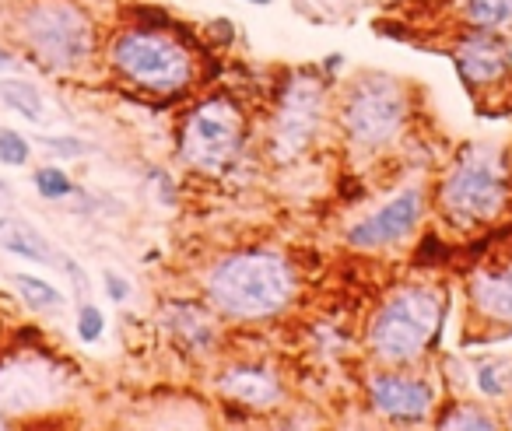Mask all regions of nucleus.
<instances>
[{
    "label": "nucleus",
    "mask_w": 512,
    "mask_h": 431,
    "mask_svg": "<svg viewBox=\"0 0 512 431\" xmlns=\"http://www.w3.org/2000/svg\"><path fill=\"white\" fill-rule=\"evenodd\" d=\"M509 200V179L498 155L481 144H470L456 155L439 183V211L453 225L477 228L495 221Z\"/></svg>",
    "instance_id": "nucleus-3"
},
{
    "label": "nucleus",
    "mask_w": 512,
    "mask_h": 431,
    "mask_svg": "<svg viewBox=\"0 0 512 431\" xmlns=\"http://www.w3.org/2000/svg\"><path fill=\"white\" fill-rule=\"evenodd\" d=\"M18 288V295L25 298V305H29L32 312H50V309H60V305L67 302L64 291L53 288L50 281H43V277H32V274H15L11 277Z\"/></svg>",
    "instance_id": "nucleus-18"
},
{
    "label": "nucleus",
    "mask_w": 512,
    "mask_h": 431,
    "mask_svg": "<svg viewBox=\"0 0 512 431\" xmlns=\"http://www.w3.org/2000/svg\"><path fill=\"white\" fill-rule=\"evenodd\" d=\"M11 29L18 46L53 74L81 71L95 53V25L74 0H29Z\"/></svg>",
    "instance_id": "nucleus-2"
},
{
    "label": "nucleus",
    "mask_w": 512,
    "mask_h": 431,
    "mask_svg": "<svg viewBox=\"0 0 512 431\" xmlns=\"http://www.w3.org/2000/svg\"><path fill=\"white\" fill-rule=\"evenodd\" d=\"M11 64H15V57H11V50H4V46H0V74L8 71Z\"/></svg>",
    "instance_id": "nucleus-26"
},
{
    "label": "nucleus",
    "mask_w": 512,
    "mask_h": 431,
    "mask_svg": "<svg viewBox=\"0 0 512 431\" xmlns=\"http://www.w3.org/2000/svg\"><path fill=\"white\" fill-rule=\"evenodd\" d=\"M218 389L225 393V400L242 403V407L267 410L274 403H281V382L271 368L264 365H232L218 379Z\"/></svg>",
    "instance_id": "nucleus-12"
},
{
    "label": "nucleus",
    "mask_w": 512,
    "mask_h": 431,
    "mask_svg": "<svg viewBox=\"0 0 512 431\" xmlns=\"http://www.w3.org/2000/svg\"><path fill=\"white\" fill-rule=\"evenodd\" d=\"M29 155H32V144L18 130H0V165L18 169V165L29 162Z\"/></svg>",
    "instance_id": "nucleus-22"
},
{
    "label": "nucleus",
    "mask_w": 512,
    "mask_h": 431,
    "mask_svg": "<svg viewBox=\"0 0 512 431\" xmlns=\"http://www.w3.org/2000/svg\"><path fill=\"white\" fill-rule=\"evenodd\" d=\"M0 200H11V186L8 183H0Z\"/></svg>",
    "instance_id": "nucleus-27"
},
{
    "label": "nucleus",
    "mask_w": 512,
    "mask_h": 431,
    "mask_svg": "<svg viewBox=\"0 0 512 431\" xmlns=\"http://www.w3.org/2000/svg\"><path fill=\"white\" fill-rule=\"evenodd\" d=\"M0 246L8 249L11 256H22V260L43 263V267H50V263H57V267H60L57 249H53L50 242H46L43 235H39L32 225H25V221L0 218Z\"/></svg>",
    "instance_id": "nucleus-15"
},
{
    "label": "nucleus",
    "mask_w": 512,
    "mask_h": 431,
    "mask_svg": "<svg viewBox=\"0 0 512 431\" xmlns=\"http://www.w3.org/2000/svg\"><path fill=\"white\" fill-rule=\"evenodd\" d=\"M453 64L467 88H488L498 85L512 71V50L491 29H477L456 43Z\"/></svg>",
    "instance_id": "nucleus-10"
},
{
    "label": "nucleus",
    "mask_w": 512,
    "mask_h": 431,
    "mask_svg": "<svg viewBox=\"0 0 512 431\" xmlns=\"http://www.w3.org/2000/svg\"><path fill=\"white\" fill-rule=\"evenodd\" d=\"M0 428H8V417H4V414H0Z\"/></svg>",
    "instance_id": "nucleus-29"
},
{
    "label": "nucleus",
    "mask_w": 512,
    "mask_h": 431,
    "mask_svg": "<svg viewBox=\"0 0 512 431\" xmlns=\"http://www.w3.org/2000/svg\"><path fill=\"white\" fill-rule=\"evenodd\" d=\"M369 403L390 421L418 424L432 410L435 393L425 379H414L404 372H379L369 379Z\"/></svg>",
    "instance_id": "nucleus-11"
},
{
    "label": "nucleus",
    "mask_w": 512,
    "mask_h": 431,
    "mask_svg": "<svg viewBox=\"0 0 512 431\" xmlns=\"http://www.w3.org/2000/svg\"><path fill=\"white\" fill-rule=\"evenodd\" d=\"M470 305L488 323L512 326V263L470 277Z\"/></svg>",
    "instance_id": "nucleus-13"
},
{
    "label": "nucleus",
    "mask_w": 512,
    "mask_h": 431,
    "mask_svg": "<svg viewBox=\"0 0 512 431\" xmlns=\"http://www.w3.org/2000/svg\"><path fill=\"white\" fill-rule=\"evenodd\" d=\"M463 18L470 29H509L512 0H463Z\"/></svg>",
    "instance_id": "nucleus-17"
},
{
    "label": "nucleus",
    "mask_w": 512,
    "mask_h": 431,
    "mask_svg": "<svg viewBox=\"0 0 512 431\" xmlns=\"http://www.w3.org/2000/svg\"><path fill=\"white\" fill-rule=\"evenodd\" d=\"M477 389H481L484 396H491V400L505 396L512 389V365H495V361L481 365L477 368Z\"/></svg>",
    "instance_id": "nucleus-21"
},
{
    "label": "nucleus",
    "mask_w": 512,
    "mask_h": 431,
    "mask_svg": "<svg viewBox=\"0 0 512 431\" xmlns=\"http://www.w3.org/2000/svg\"><path fill=\"white\" fill-rule=\"evenodd\" d=\"M242 144H246V116L232 99H204L186 113L179 155L193 169L221 176L242 155Z\"/></svg>",
    "instance_id": "nucleus-6"
},
{
    "label": "nucleus",
    "mask_w": 512,
    "mask_h": 431,
    "mask_svg": "<svg viewBox=\"0 0 512 431\" xmlns=\"http://www.w3.org/2000/svg\"><path fill=\"white\" fill-rule=\"evenodd\" d=\"M106 295H109V302H127L130 298V284H127V277H120V274H113V270H106Z\"/></svg>",
    "instance_id": "nucleus-25"
},
{
    "label": "nucleus",
    "mask_w": 512,
    "mask_h": 431,
    "mask_svg": "<svg viewBox=\"0 0 512 431\" xmlns=\"http://www.w3.org/2000/svg\"><path fill=\"white\" fill-rule=\"evenodd\" d=\"M425 218V193L418 186L400 190L393 200H386L376 214H369L365 221H358L355 228H348V246L355 249H383L393 242L407 239L418 228V221Z\"/></svg>",
    "instance_id": "nucleus-9"
},
{
    "label": "nucleus",
    "mask_w": 512,
    "mask_h": 431,
    "mask_svg": "<svg viewBox=\"0 0 512 431\" xmlns=\"http://www.w3.org/2000/svg\"><path fill=\"white\" fill-rule=\"evenodd\" d=\"M207 298L228 319H271L292 305L295 270L267 249L232 253L207 274Z\"/></svg>",
    "instance_id": "nucleus-1"
},
{
    "label": "nucleus",
    "mask_w": 512,
    "mask_h": 431,
    "mask_svg": "<svg viewBox=\"0 0 512 431\" xmlns=\"http://www.w3.org/2000/svg\"><path fill=\"white\" fill-rule=\"evenodd\" d=\"M109 67L130 81V85L144 88V92L158 95H176L186 92L193 81V57L186 46L172 36H162L151 25H137L120 36L109 39Z\"/></svg>",
    "instance_id": "nucleus-4"
},
{
    "label": "nucleus",
    "mask_w": 512,
    "mask_h": 431,
    "mask_svg": "<svg viewBox=\"0 0 512 431\" xmlns=\"http://www.w3.org/2000/svg\"><path fill=\"white\" fill-rule=\"evenodd\" d=\"M442 312H446V305L432 288H400L372 319V354L386 365L414 361L439 337Z\"/></svg>",
    "instance_id": "nucleus-5"
},
{
    "label": "nucleus",
    "mask_w": 512,
    "mask_h": 431,
    "mask_svg": "<svg viewBox=\"0 0 512 431\" xmlns=\"http://www.w3.org/2000/svg\"><path fill=\"white\" fill-rule=\"evenodd\" d=\"M39 144H46V151H53L60 158H81L88 151L85 141H78V137H43Z\"/></svg>",
    "instance_id": "nucleus-24"
},
{
    "label": "nucleus",
    "mask_w": 512,
    "mask_h": 431,
    "mask_svg": "<svg viewBox=\"0 0 512 431\" xmlns=\"http://www.w3.org/2000/svg\"><path fill=\"white\" fill-rule=\"evenodd\" d=\"M407 120V95L386 74L362 78L341 102V127L348 141L362 151L386 148L404 130Z\"/></svg>",
    "instance_id": "nucleus-7"
},
{
    "label": "nucleus",
    "mask_w": 512,
    "mask_h": 431,
    "mask_svg": "<svg viewBox=\"0 0 512 431\" xmlns=\"http://www.w3.org/2000/svg\"><path fill=\"white\" fill-rule=\"evenodd\" d=\"M0 102L8 109H15L22 120L43 123L46 120V99L32 81L25 78H0Z\"/></svg>",
    "instance_id": "nucleus-16"
},
{
    "label": "nucleus",
    "mask_w": 512,
    "mask_h": 431,
    "mask_svg": "<svg viewBox=\"0 0 512 431\" xmlns=\"http://www.w3.org/2000/svg\"><path fill=\"white\" fill-rule=\"evenodd\" d=\"M246 4H256V8H271L274 0H246Z\"/></svg>",
    "instance_id": "nucleus-28"
},
{
    "label": "nucleus",
    "mask_w": 512,
    "mask_h": 431,
    "mask_svg": "<svg viewBox=\"0 0 512 431\" xmlns=\"http://www.w3.org/2000/svg\"><path fill=\"white\" fill-rule=\"evenodd\" d=\"M323 113H327V88L323 81H316L313 74H295L285 85L274 113V130H271V151L278 162H295L299 155H306L309 144L320 134Z\"/></svg>",
    "instance_id": "nucleus-8"
},
{
    "label": "nucleus",
    "mask_w": 512,
    "mask_h": 431,
    "mask_svg": "<svg viewBox=\"0 0 512 431\" xmlns=\"http://www.w3.org/2000/svg\"><path fill=\"white\" fill-rule=\"evenodd\" d=\"M169 330L179 344L193 347V351H207L214 340V323L211 312L197 302H176L169 305Z\"/></svg>",
    "instance_id": "nucleus-14"
},
{
    "label": "nucleus",
    "mask_w": 512,
    "mask_h": 431,
    "mask_svg": "<svg viewBox=\"0 0 512 431\" xmlns=\"http://www.w3.org/2000/svg\"><path fill=\"white\" fill-rule=\"evenodd\" d=\"M102 333H106V316H102L99 305L85 302L78 309V337L85 340V344H95V340H99Z\"/></svg>",
    "instance_id": "nucleus-23"
},
{
    "label": "nucleus",
    "mask_w": 512,
    "mask_h": 431,
    "mask_svg": "<svg viewBox=\"0 0 512 431\" xmlns=\"http://www.w3.org/2000/svg\"><path fill=\"white\" fill-rule=\"evenodd\" d=\"M435 428H442V431H449V428H456V431H491V428H498V424H495V417L484 414V410L474 407V403H453V407L439 417V424H435Z\"/></svg>",
    "instance_id": "nucleus-19"
},
{
    "label": "nucleus",
    "mask_w": 512,
    "mask_h": 431,
    "mask_svg": "<svg viewBox=\"0 0 512 431\" xmlns=\"http://www.w3.org/2000/svg\"><path fill=\"white\" fill-rule=\"evenodd\" d=\"M32 186H36V193L43 200H67L74 193V183H71V176H67L60 165H46V169H36L32 172Z\"/></svg>",
    "instance_id": "nucleus-20"
}]
</instances>
